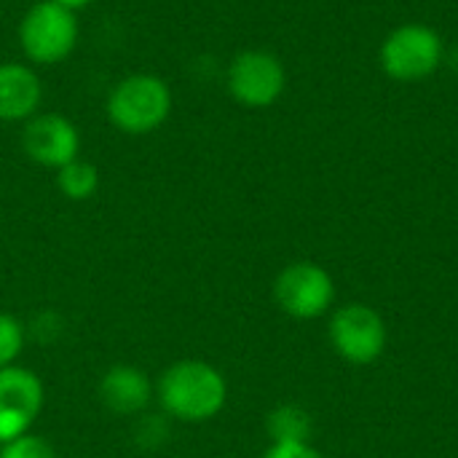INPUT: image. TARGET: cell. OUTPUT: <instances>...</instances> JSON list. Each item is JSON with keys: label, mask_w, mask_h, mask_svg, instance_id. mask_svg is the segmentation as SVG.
Instances as JSON below:
<instances>
[{"label": "cell", "mask_w": 458, "mask_h": 458, "mask_svg": "<svg viewBox=\"0 0 458 458\" xmlns=\"http://www.w3.org/2000/svg\"><path fill=\"white\" fill-rule=\"evenodd\" d=\"M43 384L27 368H0V443H8L35 424L43 411Z\"/></svg>", "instance_id": "7"}, {"label": "cell", "mask_w": 458, "mask_h": 458, "mask_svg": "<svg viewBox=\"0 0 458 458\" xmlns=\"http://www.w3.org/2000/svg\"><path fill=\"white\" fill-rule=\"evenodd\" d=\"M330 338L341 357L357 365H368L384 352L386 327L373 309L362 303H352L335 311L330 322Z\"/></svg>", "instance_id": "9"}, {"label": "cell", "mask_w": 458, "mask_h": 458, "mask_svg": "<svg viewBox=\"0 0 458 458\" xmlns=\"http://www.w3.org/2000/svg\"><path fill=\"white\" fill-rule=\"evenodd\" d=\"M99 397L105 408H110L118 416H134L142 413L150 405L153 384L150 378L134 368V365H115L110 368L99 381Z\"/></svg>", "instance_id": "11"}, {"label": "cell", "mask_w": 458, "mask_h": 458, "mask_svg": "<svg viewBox=\"0 0 458 458\" xmlns=\"http://www.w3.org/2000/svg\"><path fill=\"white\" fill-rule=\"evenodd\" d=\"M56 188L62 196H67L72 201H86L99 188V172L91 161L75 158V161L64 164L62 169H56Z\"/></svg>", "instance_id": "13"}, {"label": "cell", "mask_w": 458, "mask_h": 458, "mask_svg": "<svg viewBox=\"0 0 458 458\" xmlns=\"http://www.w3.org/2000/svg\"><path fill=\"white\" fill-rule=\"evenodd\" d=\"M276 303L298 319L322 317L333 303V279L325 268L314 263H293L287 266L274 284Z\"/></svg>", "instance_id": "8"}, {"label": "cell", "mask_w": 458, "mask_h": 458, "mask_svg": "<svg viewBox=\"0 0 458 458\" xmlns=\"http://www.w3.org/2000/svg\"><path fill=\"white\" fill-rule=\"evenodd\" d=\"M0 451H3V443H0Z\"/></svg>", "instance_id": "18"}, {"label": "cell", "mask_w": 458, "mask_h": 458, "mask_svg": "<svg viewBox=\"0 0 458 458\" xmlns=\"http://www.w3.org/2000/svg\"><path fill=\"white\" fill-rule=\"evenodd\" d=\"M21 150L32 164L56 172L64 164L75 161L81 153L78 126L62 113H38L30 121H24Z\"/></svg>", "instance_id": "6"}, {"label": "cell", "mask_w": 458, "mask_h": 458, "mask_svg": "<svg viewBox=\"0 0 458 458\" xmlns=\"http://www.w3.org/2000/svg\"><path fill=\"white\" fill-rule=\"evenodd\" d=\"M225 89L242 107L266 110L282 99L287 89V70L276 54L266 48H247L228 62Z\"/></svg>", "instance_id": "5"}, {"label": "cell", "mask_w": 458, "mask_h": 458, "mask_svg": "<svg viewBox=\"0 0 458 458\" xmlns=\"http://www.w3.org/2000/svg\"><path fill=\"white\" fill-rule=\"evenodd\" d=\"M266 429L274 440V445H287V443H309L311 435V416L298 408V405H282L271 411Z\"/></svg>", "instance_id": "12"}, {"label": "cell", "mask_w": 458, "mask_h": 458, "mask_svg": "<svg viewBox=\"0 0 458 458\" xmlns=\"http://www.w3.org/2000/svg\"><path fill=\"white\" fill-rule=\"evenodd\" d=\"M228 397L225 378L217 368L201 360H182L164 370L158 381V400L166 416L188 424L215 419Z\"/></svg>", "instance_id": "1"}, {"label": "cell", "mask_w": 458, "mask_h": 458, "mask_svg": "<svg viewBox=\"0 0 458 458\" xmlns=\"http://www.w3.org/2000/svg\"><path fill=\"white\" fill-rule=\"evenodd\" d=\"M24 346V327L11 314H0V368H11L13 360L21 354Z\"/></svg>", "instance_id": "14"}, {"label": "cell", "mask_w": 458, "mask_h": 458, "mask_svg": "<svg viewBox=\"0 0 458 458\" xmlns=\"http://www.w3.org/2000/svg\"><path fill=\"white\" fill-rule=\"evenodd\" d=\"M443 35L421 21H408L394 27L378 51L381 70L397 83H416L435 75L445 64Z\"/></svg>", "instance_id": "3"}, {"label": "cell", "mask_w": 458, "mask_h": 458, "mask_svg": "<svg viewBox=\"0 0 458 458\" xmlns=\"http://www.w3.org/2000/svg\"><path fill=\"white\" fill-rule=\"evenodd\" d=\"M54 3H59V5H64V8H70V11H81V8L91 5L94 0H54Z\"/></svg>", "instance_id": "17"}, {"label": "cell", "mask_w": 458, "mask_h": 458, "mask_svg": "<svg viewBox=\"0 0 458 458\" xmlns=\"http://www.w3.org/2000/svg\"><path fill=\"white\" fill-rule=\"evenodd\" d=\"M78 38L81 24L75 11L54 0H40L30 5L19 21V46L32 64L51 67L64 62L75 51Z\"/></svg>", "instance_id": "4"}, {"label": "cell", "mask_w": 458, "mask_h": 458, "mask_svg": "<svg viewBox=\"0 0 458 458\" xmlns=\"http://www.w3.org/2000/svg\"><path fill=\"white\" fill-rule=\"evenodd\" d=\"M172 89L161 75L131 72L113 86L105 102V113L118 131L142 137L166 123V118L172 115Z\"/></svg>", "instance_id": "2"}, {"label": "cell", "mask_w": 458, "mask_h": 458, "mask_svg": "<svg viewBox=\"0 0 458 458\" xmlns=\"http://www.w3.org/2000/svg\"><path fill=\"white\" fill-rule=\"evenodd\" d=\"M263 458H325L314 451L309 443H287V445H271Z\"/></svg>", "instance_id": "16"}, {"label": "cell", "mask_w": 458, "mask_h": 458, "mask_svg": "<svg viewBox=\"0 0 458 458\" xmlns=\"http://www.w3.org/2000/svg\"><path fill=\"white\" fill-rule=\"evenodd\" d=\"M43 83L24 62H0V121L24 123L40 113Z\"/></svg>", "instance_id": "10"}, {"label": "cell", "mask_w": 458, "mask_h": 458, "mask_svg": "<svg viewBox=\"0 0 458 458\" xmlns=\"http://www.w3.org/2000/svg\"><path fill=\"white\" fill-rule=\"evenodd\" d=\"M0 458H56V454L43 437L24 432V435L13 437L8 443H3Z\"/></svg>", "instance_id": "15"}]
</instances>
